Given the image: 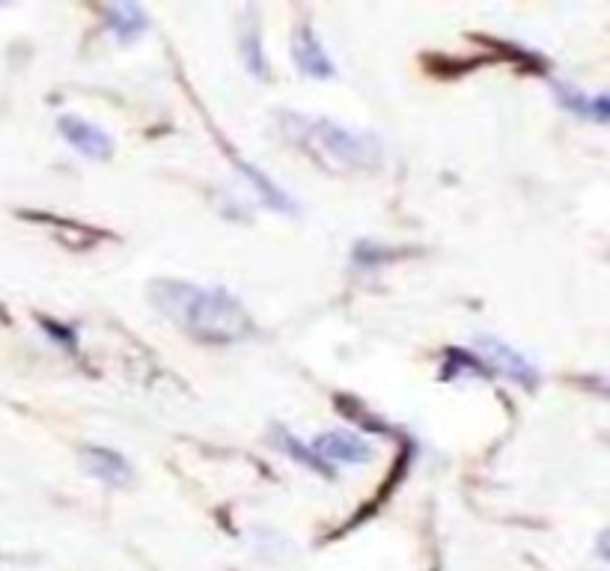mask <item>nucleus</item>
Masks as SVG:
<instances>
[{
    "label": "nucleus",
    "mask_w": 610,
    "mask_h": 571,
    "mask_svg": "<svg viewBox=\"0 0 610 571\" xmlns=\"http://www.w3.org/2000/svg\"><path fill=\"white\" fill-rule=\"evenodd\" d=\"M274 444H277V447H280L289 458L301 461L304 467H310V470H316V473H322V476H334V470L328 467V461H322L313 450H307L304 444H298L286 429H277V432H274Z\"/></svg>",
    "instance_id": "9b49d317"
},
{
    "label": "nucleus",
    "mask_w": 610,
    "mask_h": 571,
    "mask_svg": "<svg viewBox=\"0 0 610 571\" xmlns=\"http://www.w3.org/2000/svg\"><path fill=\"white\" fill-rule=\"evenodd\" d=\"M105 12H108V30L122 45L140 39L149 27V18H146L143 6H137V3H111Z\"/></svg>",
    "instance_id": "6e6552de"
},
{
    "label": "nucleus",
    "mask_w": 610,
    "mask_h": 571,
    "mask_svg": "<svg viewBox=\"0 0 610 571\" xmlns=\"http://www.w3.org/2000/svg\"><path fill=\"white\" fill-rule=\"evenodd\" d=\"M310 140L337 164L343 167H369L378 161V146L372 137L358 134V131H349L337 122H328V119H319L310 125Z\"/></svg>",
    "instance_id": "f03ea898"
},
{
    "label": "nucleus",
    "mask_w": 610,
    "mask_h": 571,
    "mask_svg": "<svg viewBox=\"0 0 610 571\" xmlns=\"http://www.w3.org/2000/svg\"><path fill=\"white\" fill-rule=\"evenodd\" d=\"M57 128H60V134L69 140V146H72L75 152H81L84 158H90V161H108L111 152H114V140H111L99 125H93V122H87V119H81V116H60V119H57Z\"/></svg>",
    "instance_id": "20e7f679"
},
{
    "label": "nucleus",
    "mask_w": 610,
    "mask_h": 571,
    "mask_svg": "<svg viewBox=\"0 0 610 571\" xmlns=\"http://www.w3.org/2000/svg\"><path fill=\"white\" fill-rule=\"evenodd\" d=\"M477 348H480V360L488 363L497 375L515 381L521 387H536V381H539L536 366L524 354H518L515 348H509L494 337H477Z\"/></svg>",
    "instance_id": "7ed1b4c3"
},
{
    "label": "nucleus",
    "mask_w": 610,
    "mask_h": 571,
    "mask_svg": "<svg viewBox=\"0 0 610 571\" xmlns=\"http://www.w3.org/2000/svg\"><path fill=\"white\" fill-rule=\"evenodd\" d=\"M313 453L322 461H346V464H364L372 458V447L366 444L361 435L337 429L325 432L313 441Z\"/></svg>",
    "instance_id": "39448f33"
},
{
    "label": "nucleus",
    "mask_w": 610,
    "mask_h": 571,
    "mask_svg": "<svg viewBox=\"0 0 610 571\" xmlns=\"http://www.w3.org/2000/svg\"><path fill=\"white\" fill-rule=\"evenodd\" d=\"M149 298L170 322L203 343H239L253 334L247 310L224 289L155 280L149 286Z\"/></svg>",
    "instance_id": "f257e3e1"
},
{
    "label": "nucleus",
    "mask_w": 610,
    "mask_h": 571,
    "mask_svg": "<svg viewBox=\"0 0 610 571\" xmlns=\"http://www.w3.org/2000/svg\"><path fill=\"white\" fill-rule=\"evenodd\" d=\"M557 99L560 105H566L569 111L581 116H593L596 122H608V96H584L572 87H557Z\"/></svg>",
    "instance_id": "9d476101"
},
{
    "label": "nucleus",
    "mask_w": 610,
    "mask_h": 571,
    "mask_svg": "<svg viewBox=\"0 0 610 571\" xmlns=\"http://www.w3.org/2000/svg\"><path fill=\"white\" fill-rule=\"evenodd\" d=\"M239 170H242L244 176H247V182L256 188V194L262 197V203H265L268 209L289 212V215L295 212V203H292V200H289V197H286V194H283V191H280V188H277V185L268 179V176H265V173H259L253 164H239Z\"/></svg>",
    "instance_id": "1a4fd4ad"
},
{
    "label": "nucleus",
    "mask_w": 610,
    "mask_h": 571,
    "mask_svg": "<svg viewBox=\"0 0 610 571\" xmlns=\"http://www.w3.org/2000/svg\"><path fill=\"white\" fill-rule=\"evenodd\" d=\"M292 60L298 66V72L310 75V78H331L334 75V63L328 57V51L322 48V42L316 39V33L310 27H301L292 39Z\"/></svg>",
    "instance_id": "0eeeda50"
},
{
    "label": "nucleus",
    "mask_w": 610,
    "mask_h": 571,
    "mask_svg": "<svg viewBox=\"0 0 610 571\" xmlns=\"http://www.w3.org/2000/svg\"><path fill=\"white\" fill-rule=\"evenodd\" d=\"M81 461H84V470H87L90 476H96L99 482H105V485L125 488V485H131V479H134L131 464H128L125 456H120L117 450H108V447H87V450L81 453Z\"/></svg>",
    "instance_id": "423d86ee"
},
{
    "label": "nucleus",
    "mask_w": 610,
    "mask_h": 571,
    "mask_svg": "<svg viewBox=\"0 0 610 571\" xmlns=\"http://www.w3.org/2000/svg\"><path fill=\"white\" fill-rule=\"evenodd\" d=\"M242 57H244V66H247L253 75L265 78L268 66H265V54H262V42H259V24H256V21H244Z\"/></svg>",
    "instance_id": "f8f14e48"
}]
</instances>
